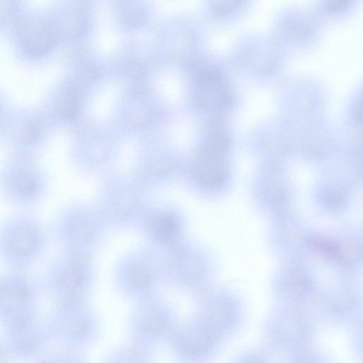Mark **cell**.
Masks as SVG:
<instances>
[{"mask_svg":"<svg viewBox=\"0 0 363 363\" xmlns=\"http://www.w3.org/2000/svg\"><path fill=\"white\" fill-rule=\"evenodd\" d=\"M83 276L75 261L57 259L45 269L43 286L45 291L61 299L70 301L83 284Z\"/></svg>","mask_w":363,"mask_h":363,"instance_id":"30bf717a","label":"cell"},{"mask_svg":"<svg viewBox=\"0 0 363 363\" xmlns=\"http://www.w3.org/2000/svg\"><path fill=\"white\" fill-rule=\"evenodd\" d=\"M121 12L123 21L132 28L140 27L147 18L145 8L136 2H123Z\"/></svg>","mask_w":363,"mask_h":363,"instance_id":"2e32d148","label":"cell"},{"mask_svg":"<svg viewBox=\"0 0 363 363\" xmlns=\"http://www.w3.org/2000/svg\"><path fill=\"white\" fill-rule=\"evenodd\" d=\"M49 335L71 347L89 342L96 331V322L91 315L72 301H62L52 311L48 326Z\"/></svg>","mask_w":363,"mask_h":363,"instance_id":"8992f818","label":"cell"},{"mask_svg":"<svg viewBox=\"0 0 363 363\" xmlns=\"http://www.w3.org/2000/svg\"><path fill=\"white\" fill-rule=\"evenodd\" d=\"M362 324L359 325L349 331L350 332L352 352L356 357L362 359Z\"/></svg>","mask_w":363,"mask_h":363,"instance_id":"7402d4cb","label":"cell"},{"mask_svg":"<svg viewBox=\"0 0 363 363\" xmlns=\"http://www.w3.org/2000/svg\"><path fill=\"white\" fill-rule=\"evenodd\" d=\"M40 363H83L76 356L67 353H56L46 357Z\"/></svg>","mask_w":363,"mask_h":363,"instance_id":"603a6c76","label":"cell"},{"mask_svg":"<svg viewBox=\"0 0 363 363\" xmlns=\"http://www.w3.org/2000/svg\"><path fill=\"white\" fill-rule=\"evenodd\" d=\"M152 111L148 104L140 102L133 104L128 111V118L133 123L145 125L150 123Z\"/></svg>","mask_w":363,"mask_h":363,"instance_id":"ffe728a7","label":"cell"},{"mask_svg":"<svg viewBox=\"0 0 363 363\" xmlns=\"http://www.w3.org/2000/svg\"><path fill=\"white\" fill-rule=\"evenodd\" d=\"M142 312L135 315L132 322L133 332L140 340L152 342L169 337L175 328L174 315L160 309Z\"/></svg>","mask_w":363,"mask_h":363,"instance_id":"8fae6325","label":"cell"},{"mask_svg":"<svg viewBox=\"0 0 363 363\" xmlns=\"http://www.w3.org/2000/svg\"><path fill=\"white\" fill-rule=\"evenodd\" d=\"M78 103L74 93L67 92L60 99L57 111L62 118L70 119L74 117L77 112Z\"/></svg>","mask_w":363,"mask_h":363,"instance_id":"44dd1931","label":"cell"},{"mask_svg":"<svg viewBox=\"0 0 363 363\" xmlns=\"http://www.w3.org/2000/svg\"><path fill=\"white\" fill-rule=\"evenodd\" d=\"M6 354L3 350L2 346L0 345V363H4Z\"/></svg>","mask_w":363,"mask_h":363,"instance_id":"484cf974","label":"cell"},{"mask_svg":"<svg viewBox=\"0 0 363 363\" xmlns=\"http://www.w3.org/2000/svg\"><path fill=\"white\" fill-rule=\"evenodd\" d=\"M178 225L177 220L169 216L158 220L155 226V235L162 242L170 241L176 235Z\"/></svg>","mask_w":363,"mask_h":363,"instance_id":"d6986e66","label":"cell"},{"mask_svg":"<svg viewBox=\"0 0 363 363\" xmlns=\"http://www.w3.org/2000/svg\"><path fill=\"white\" fill-rule=\"evenodd\" d=\"M3 350L6 357L27 362L43 352L49 333L36 316L5 328Z\"/></svg>","mask_w":363,"mask_h":363,"instance_id":"ba28073f","label":"cell"},{"mask_svg":"<svg viewBox=\"0 0 363 363\" xmlns=\"http://www.w3.org/2000/svg\"><path fill=\"white\" fill-rule=\"evenodd\" d=\"M349 4L350 1L347 0L331 1L326 2L325 6L328 10L334 11L346 8Z\"/></svg>","mask_w":363,"mask_h":363,"instance_id":"d4e9b609","label":"cell"},{"mask_svg":"<svg viewBox=\"0 0 363 363\" xmlns=\"http://www.w3.org/2000/svg\"><path fill=\"white\" fill-rule=\"evenodd\" d=\"M240 2L238 1H219L213 3V10L220 15H224L236 9Z\"/></svg>","mask_w":363,"mask_h":363,"instance_id":"cb8c5ba5","label":"cell"},{"mask_svg":"<svg viewBox=\"0 0 363 363\" xmlns=\"http://www.w3.org/2000/svg\"><path fill=\"white\" fill-rule=\"evenodd\" d=\"M48 191V176L31 161L16 158L0 169V196L11 206H32L41 201Z\"/></svg>","mask_w":363,"mask_h":363,"instance_id":"3957f363","label":"cell"},{"mask_svg":"<svg viewBox=\"0 0 363 363\" xmlns=\"http://www.w3.org/2000/svg\"><path fill=\"white\" fill-rule=\"evenodd\" d=\"M247 317L241 301L228 294L208 298L195 315L196 319L225 343L240 333Z\"/></svg>","mask_w":363,"mask_h":363,"instance_id":"5b68a950","label":"cell"},{"mask_svg":"<svg viewBox=\"0 0 363 363\" xmlns=\"http://www.w3.org/2000/svg\"><path fill=\"white\" fill-rule=\"evenodd\" d=\"M318 323L306 308L280 306L263 320L262 348L284 358L311 348L317 339Z\"/></svg>","mask_w":363,"mask_h":363,"instance_id":"6da1fadb","label":"cell"},{"mask_svg":"<svg viewBox=\"0 0 363 363\" xmlns=\"http://www.w3.org/2000/svg\"><path fill=\"white\" fill-rule=\"evenodd\" d=\"M318 322L328 327L348 330L362 325V304L358 296L350 291L328 294L314 313Z\"/></svg>","mask_w":363,"mask_h":363,"instance_id":"9c48e42d","label":"cell"},{"mask_svg":"<svg viewBox=\"0 0 363 363\" xmlns=\"http://www.w3.org/2000/svg\"><path fill=\"white\" fill-rule=\"evenodd\" d=\"M231 363H270V360L263 348L250 347L240 351Z\"/></svg>","mask_w":363,"mask_h":363,"instance_id":"ac0fdd59","label":"cell"},{"mask_svg":"<svg viewBox=\"0 0 363 363\" xmlns=\"http://www.w3.org/2000/svg\"><path fill=\"white\" fill-rule=\"evenodd\" d=\"M38 288L23 271L0 277V323L5 328L35 316Z\"/></svg>","mask_w":363,"mask_h":363,"instance_id":"277c9868","label":"cell"},{"mask_svg":"<svg viewBox=\"0 0 363 363\" xmlns=\"http://www.w3.org/2000/svg\"><path fill=\"white\" fill-rule=\"evenodd\" d=\"M169 339L174 352L187 363H208L225 345L195 318L182 327L175 328Z\"/></svg>","mask_w":363,"mask_h":363,"instance_id":"52a82bcc","label":"cell"},{"mask_svg":"<svg viewBox=\"0 0 363 363\" xmlns=\"http://www.w3.org/2000/svg\"><path fill=\"white\" fill-rule=\"evenodd\" d=\"M23 44L27 51L41 53L50 49L53 40V34L50 27L37 23L28 25L23 33Z\"/></svg>","mask_w":363,"mask_h":363,"instance_id":"5bb4252c","label":"cell"},{"mask_svg":"<svg viewBox=\"0 0 363 363\" xmlns=\"http://www.w3.org/2000/svg\"><path fill=\"white\" fill-rule=\"evenodd\" d=\"M224 153L203 146L194 172L199 184L208 189L216 188L223 184L225 179L222 162Z\"/></svg>","mask_w":363,"mask_h":363,"instance_id":"4fadbf2b","label":"cell"},{"mask_svg":"<svg viewBox=\"0 0 363 363\" xmlns=\"http://www.w3.org/2000/svg\"><path fill=\"white\" fill-rule=\"evenodd\" d=\"M284 363H333L323 350L315 346L285 358Z\"/></svg>","mask_w":363,"mask_h":363,"instance_id":"e0dca14e","label":"cell"},{"mask_svg":"<svg viewBox=\"0 0 363 363\" xmlns=\"http://www.w3.org/2000/svg\"><path fill=\"white\" fill-rule=\"evenodd\" d=\"M106 363H148L145 351L138 346L123 347L112 354Z\"/></svg>","mask_w":363,"mask_h":363,"instance_id":"9a60e30c","label":"cell"},{"mask_svg":"<svg viewBox=\"0 0 363 363\" xmlns=\"http://www.w3.org/2000/svg\"><path fill=\"white\" fill-rule=\"evenodd\" d=\"M48 241L44 224L34 215L18 212L0 221V261L13 271H25L43 254Z\"/></svg>","mask_w":363,"mask_h":363,"instance_id":"7a4b0ae2","label":"cell"},{"mask_svg":"<svg viewBox=\"0 0 363 363\" xmlns=\"http://www.w3.org/2000/svg\"><path fill=\"white\" fill-rule=\"evenodd\" d=\"M229 100L225 84L216 69L201 72L198 77L196 102L203 109L213 111L224 108Z\"/></svg>","mask_w":363,"mask_h":363,"instance_id":"7c38bea8","label":"cell"}]
</instances>
